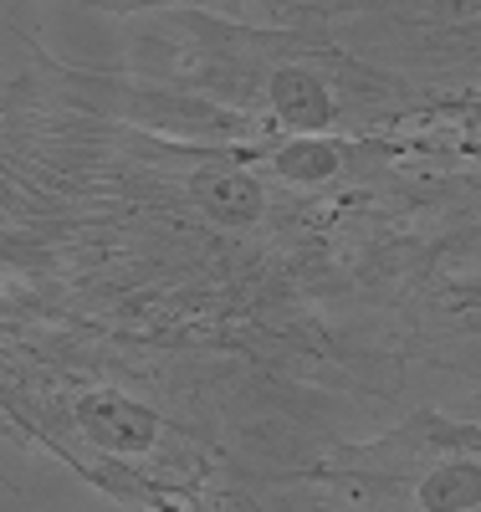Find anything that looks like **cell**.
Here are the masks:
<instances>
[{"mask_svg":"<svg viewBox=\"0 0 481 512\" xmlns=\"http://www.w3.org/2000/svg\"><path fill=\"white\" fill-rule=\"evenodd\" d=\"M420 502L430 512H461V507H476L481 502V466L471 461H451L441 472H430L425 487H420Z\"/></svg>","mask_w":481,"mask_h":512,"instance_id":"obj_4","label":"cell"},{"mask_svg":"<svg viewBox=\"0 0 481 512\" xmlns=\"http://www.w3.org/2000/svg\"><path fill=\"white\" fill-rule=\"evenodd\" d=\"M195 200L215 226H251L261 210H267V195L251 175L241 169H210V175L195 180Z\"/></svg>","mask_w":481,"mask_h":512,"instance_id":"obj_2","label":"cell"},{"mask_svg":"<svg viewBox=\"0 0 481 512\" xmlns=\"http://www.w3.org/2000/svg\"><path fill=\"white\" fill-rule=\"evenodd\" d=\"M77 420H82V431L108 451H149L154 436H159L154 410H144L139 400H123V395H87L77 405Z\"/></svg>","mask_w":481,"mask_h":512,"instance_id":"obj_1","label":"cell"},{"mask_svg":"<svg viewBox=\"0 0 481 512\" xmlns=\"http://www.w3.org/2000/svg\"><path fill=\"white\" fill-rule=\"evenodd\" d=\"M272 103L277 113L292 123V128H323L333 118V98L328 88L313 77V72H297V67H282L272 77Z\"/></svg>","mask_w":481,"mask_h":512,"instance_id":"obj_3","label":"cell"},{"mask_svg":"<svg viewBox=\"0 0 481 512\" xmlns=\"http://www.w3.org/2000/svg\"><path fill=\"white\" fill-rule=\"evenodd\" d=\"M338 159H343V154H338L333 144L308 139V144H287L277 164H282V175H287V180H308V185H313V180H328V175H333Z\"/></svg>","mask_w":481,"mask_h":512,"instance_id":"obj_5","label":"cell"}]
</instances>
